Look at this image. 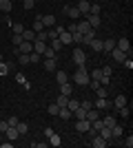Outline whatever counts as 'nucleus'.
<instances>
[{
    "label": "nucleus",
    "instance_id": "nucleus-1",
    "mask_svg": "<svg viewBox=\"0 0 133 148\" xmlns=\"http://www.w3.org/2000/svg\"><path fill=\"white\" fill-rule=\"evenodd\" d=\"M71 82H73V84H78V86H87V84H89V71H87V64L78 66V71L73 73Z\"/></svg>",
    "mask_w": 133,
    "mask_h": 148
},
{
    "label": "nucleus",
    "instance_id": "nucleus-2",
    "mask_svg": "<svg viewBox=\"0 0 133 148\" xmlns=\"http://www.w3.org/2000/svg\"><path fill=\"white\" fill-rule=\"evenodd\" d=\"M71 60H73L76 66H82V64H87V53H84L82 49H76V51H73V56H71Z\"/></svg>",
    "mask_w": 133,
    "mask_h": 148
},
{
    "label": "nucleus",
    "instance_id": "nucleus-3",
    "mask_svg": "<svg viewBox=\"0 0 133 148\" xmlns=\"http://www.w3.org/2000/svg\"><path fill=\"white\" fill-rule=\"evenodd\" d=\"M62 13H64V16H69L71 20H80V18H82V13L78 11V7H69V5L62 9Z\"/></svg>",
    "mask_w": 133,
    "mask_h": 148
},
{
    "label": "nucleus",
    "instance_id": "nucleus-4",
    "mask_svg": "<svg viewBox=\"0 0 133 148\" xmlns=\"http://www.w3.org/2000/svg\"><path fill=\"white\" fill-rule=\"evenodd\" d=\"M115 47H118L120 51H124V53L131 58V42H129V38H120V40L115 42Z\"/></svg>",
    "mask_w": 133,
    "mask_h": 148
},
{
    "label": "nucleus",
    "instance_id": "nucleus-5",
    "mask_svg": "<svg viewBox=\"0 0 133 148\" xmlns=\"http://www.w3.org/2000/svg\"><path fill=\"white\" fill-rule=\"evenodd\" d=\"M91 146L93 148H104V146H109V142L100 135V133H95V135L91 137Z\"/></svg>",
    "mask_w": 133,
    "mask_h": 148
},
{
    "label": "nucleus",
    "instance_id": "nucleus-6",
    "mask_svg": "<svg viewBox=\"0 0 133 148\" xmlns=\"http://www.w3.org/2000/svg\"><path fill=\"white\" fill-rule=\"evenodd\" d=\"M82 18L87 20V22L93 27V29H98V27L102 25V18H100V16H95V13H87V16H82Z\"/></svg>",
    "mask_w": 133,
    "mask_h": 148
},
{
    "label": "nucleus",
    "instance_id": "nucleus-7",
    "mask_svg": "<svg viewBox=\"0 0 133 148\" xmlns=\"http://www.w3.org/2000/svg\"><path fill=\"white\" fill-rule=\"evenodd\" d=\"M40 20H42L44 29H49V27H56V16H51V13H47V16H40Z\"/></svg>",
    "mask_w": 133,
    "mask_h": 148
},
{
    "label": "nucleus",
    "instance_id": "nucleus-8",
    "mask_svg": "<svg viewBox=\"0 0 133 148\" xmlns=\"http://www.w3.org/2000/svg\"><path fill=\"white\" fill-rule=\"evenodd\" d=\"M111 106H113L115 111H118V108H122V106H127V97H124V95H115L113 102H111Z\"/></svg>",
    "mask_w": 133,
    "mask_h": 148
},
{
    "label": "nucleus",
    "instance_id": "nucleus-9",
    "mask_svg": "<svg viewBox=\"0 0 133 148\" xmlns=\"http://www.w3.org/2000/svg\"><path fill=\"white\" fill-rule=\"evenodd\" d=\"M33 51V42H27V40H22V42L18 44V53H31Z\"/></svg>",
    "mask_w": 133,
    "mask_h": 148
},
{
    "label": "nucleus",
    "instance_id": "nucleus-10",
    "mask_svg": "<svg viewBox=\"0 0 133 148\" xmlns=\"http://www.w3.org/2000/svg\"><path fill=\"white\" fill-rule=\"evenodd\" d=\"M89 126H91L89 119H78V122H76V130H78V133H87Z\"/></svg>",
    "mask_w": 133,
    "mask_h": 148
},
{
    "label": "nucleus",
    "instance_id": "nucleus-11",
    "mask_svg": "<svg viewBox=\"0 0 133 148\" xmlns=\"http://www.w3.org/2000/svg\"><path fill=\"white\" fill-rule=\"evenodd\" d=\"M44 71H58L56 58H44Z\"/></svg>",
    "mask_w": 133,
    "mask_h": 148
},
{
    "label": "nucleus",
    "instance_id": "nucleus-12",
    "mask_svg": "<svg viewBox=\"0 0 133 148\" xmlns=\"http://www.w3.org/2000/svg\"><path fill=\"white\" fill-rule=\"evenodd\" d=\"M109 106H111V99L109 97H98V102H95V108H98V111H104Z\"/></svg>",
    "mask_w": 133,
    "mask_h": 148
},
{
    "label": "nucleus",
    "instance_id": "nucleus-13",
    "mask_svg": "<svg viewBox=\"0 0 133 148\" xmlns=\"http://www.w3.org/2000/svg\"><path fill=\"white\" fill-rule=\"evenodd\" d=\"M109 53L113 56V60H115V62H122V60H124V58H129L127 53H124V51H120V49H118V47H115V49H111V51H109Z\"/></svg>",
    "mask_w": 133,
    "mask_h": 148
},
{
    "label": "nucleus",
    "instance_id": "nucleus-14",
    "mask_svg": "<svg viewBox=\"0 0 133 148\" xmlns=\"http://www.w3.org/2000/svg\"><path fill=\"white\" fill-rule=\"evenodd\" d=\"M60 93H62V95H69L71 97V93H73V82H64V84H60Z\"/></svg>",
    "mask_w": 133,
    "mask_h": 148
},
{
    "label": "nucleus",
    "instance_id": "nucleus-15",
    "mask_svg": "<svg viewBox=\"0 0 133 148\" xmlns=\"http://www.w3.org/2000/svg\"><path fill=\"white\" fill-rule=\"evenodd\" d=\"M5 135H7V139H11V142H13V139H18V137H20V133H18L16 126H9V128L5 130Z\"/></svg>",
    "mask_w": 133,
    "mask_h": 148
},
{
    "label": "nucleus",
    "instance_id": "nucleus-16",
    "mask_svg": "<svg viewBox=\"0 0 133 148\" xmlns=\"http://www.w3.org/2000/svg\"><path fill=\"white\" fill-rule=\"evenodd\" d=\"M111 49H115V40H113V38H109V40H102V51H104V53H109Z\"/></svg>",
    "mask_w": 133,
    "mask_h": 148
},
{
    "label": "nucleus",
    "instance_id": "nucleus-17",
    "mask_svg": "<svg viewBox=\"0 0 133 148\" xmlns=\"http://www.w3.org/2000/svg\"><path fill=\"white\" fill-rule=\"evenodd\" d=\"M44 49H47V42H42V40H33V51H36V53L42 56Z\"/></svg>",
    "mask_w": 133,
    "mask_h": 148
},
{
    "label": "nucleus",
    "instance_id": "nucleus-18",
    "mask_svg": "<svg viewBox=\"0 0 133 148\" xmlns=\"http://www.w3.org/2000/svg\"><path fill=\"white\" fill-rule=\"evenodd\" d=\"M58 38H60V42H62V44H71V42H73V36H71V33H69L67 29H64V31H62V33H60Z\"/></svg>",
    "mask_w": 133,
    "mask_h": 148
},
{
    "label": "nucleus",
    "instance_id": "nucleus-19",
    "mask_svg": "<svg viewBox=\"0 0 133 148\" xmlns=\"http://www.w3.org/2000/svg\"><path fill=\"white\" fill-rule=\"evenodd\" d=\"M122 133H124V128H122L120 124H113V126H111V137H113V139L122 137Z\"/></svg>",
    "mask_w": 133,
    "mask_h": 148
},
{
    "label": "nucleus",
    "instance_id": "nucleus-20",
    "mask_svg": "<svg viewBox=\"0 0 133 148\" xmlns=\"http://www.w3.org/2000/svg\"><path fill=\"white\" fill-rule=\"evenodd\" d=\"M22 40L33 42V40H36V31H33V29H25V31H22Z\"/></svg>",
    "mask_w": 133,
    "mask_h": 148
},
{
    "label": "nucleus",
    "instance_id": "nucleus-21",
    "mask_svg": "<svg viewBox=\"0 0 133 148\" xmlns=\"http://www.w3.org/2000/svg\"><path fill=\"white\" fill-rule=\"evenodd\" d=\"M56 82H58V86H60L64 82H69V75L64 73V71H56Z\"/></svg>",
    "mask_w": 133,
    "mask_h": 148
},
{
    "label": "nucleus",
    "instance_id": "nucleus-22",
    "mask_svg": "<svg viewBox=\"0 0 133 148\" xmlns=\"http://www.w3.org/2000/svg\"><path fill=\"white\" fill-rule=\"evenodd\" d=\"M49 47H51V49H53V51H56V53H58V51L62 49L64 44L60 42V38H51V42H49Z\"/></svg>",
    "mask_w": 133,
    "mask_h": 148
},
{
    "label": "nucleus",
    "instance_id": "nucleus-23",
    "mask_svg": "<svg viewBox=\"0 0 133 148\" xmlns=\"http://www.w3.org/2000/svg\"><path fill=\"white\" fill-rule=\"evenodd\" d=\"M13 9V5H11V0H0V11H5V13H9Z\"/></svg>",
    "mask_w": 133,
    "mask_h": 148
},
{
    "label": "nucleus",
    "instance_id": "nucleus-24",
    "mask_svg": "<svg viewBox=\"0 0 133 148\" xmlns=\"http://www.w3.org/2000/svg\"><path fill=\"white\" fill-rule=\"evenodd\" d=\"M98 133H100V135L104 137L107 142H111V139H113V137H111V128H109V126H102V128L98 130Z\"/></svg>",
    "mask_w": 133,
    "mask_h": 148
},
{
    "label": "nucleus",
    "instance_id": "nucleus-25",
    "mask_svg": "<svg viewBox=\"0 0 133 148\" xmlns=\"http://www.w3.org/2000/svg\"><path fill=\"white\" fill-rule=\"evenodd\" d=\"M58 115H60L62 119H71V117H73V113H71L69 108H67V106H62V108L58 111Z\"/></svg>",
    "mask_w": 133,
    "mask_h": 148
},
{
    "label": "nucleus",
    "instance_id": "nucleus-26",
    "mask_svg": "<svg viewBox=\"0 0 133 148\" xmlns=\"http://www.w3.org/2000/svg\"><path fill=\"white\" fill-rule=\"evenodd\" d=\"M93 38H95V29H91L89 33H84V36H82V44H91Z\"/></svg>",
    "mask_w": 133,
    "mask_h": 148
},
{
    "label": "nucleus",
    "instance_id": "nucleus-27",
    "mask_svg": "<svg viewBox=\"0 0 133 148\" xmlns=\"http://www.w3.org/2000/svg\"><path fill=\"white\" fill-rule=\"evenodd\" d=\"M16 82H20V84H22V86L25 88H31V84H29V82H27V77L22 73H16Z\"/></svg>",
    "mask_w": 133,
    "mask_h": 148
},
{
    "label": "nucleus",
    "instance_id": "nucleus-28",
    "mask_svg": "<svg viewBox=\"0 0 133 148\" xmlns=\"http://www.w3.org/2000/svg\"><path fill=\"white\" fill-rule=\"evenodd\" d=\"M16 128H18L20 135H27V133H29V126H27L25 122H18V124H16Z\"/></svg>",
    "mask_w": 133,
    "mask_h": 148
},
{
    "label": "nucleus",
    "instance_id": "nucleus-29",
    "mask_svg": "<svg viewBox=\"0 0 133 148\" xmlns=\"http://www.w3.org/2000/svg\"><path fill=\"white\" fill-rule=\"evenodd\" d=\"M49 144H51V146H60V144H62V139H60V135H58V133H53V135L49 137Z\"/></svg>",
    "mask_w": 133,
    "mask_h": 148
},
{
    "label": "nucleus",
    "instance_id": "nucleus-30",
    "mask_svg": "<svg viewBox=\"0 0 133 148\" xmlns=\"http://www.w3.org/2000/svg\"><path fill=\"white\" fill-rule=\"evenodd\" d=\"M89 47H91V49H93V51H102V40H98V38H93Z\"/></svg>",
    "mask_w": 133,
    "mask_h": 148
},
{
    "label": "nucleus",
    "instance_id": "nucleus-31",
    "mask_svg": "<svg viewBox=\"0 0 133 148\" xmlns=\"http://www.w3.org/2000/svg\"><path fill=\"white\" fill-rule=\"evenodd\" d=\"M31 29L36 31V33H38V31H42V29H44V25H42V20H40V16H38V18H36V20H33V27H31Z\"/></svg>",
    "mask_w": 133,
    "mask_h": 148
},
{
    "label": "nucleus",
    "instance_id": "nucleus-32",
    "mask_svg": "<svg viewBox=\"0 0 133 148\" xmlns=\"http://www.w3.org/2000/svg\"><path fill=\"white\" fill-rule=\"evenodd\" d=\"M100 77H102V71H100V69H93V71L89 73V80H98V82H100Z\"/></svg>",
    "mask_w": 133,
    "mask_h": 148
},
{
    "label": "nucleus",
    "instance_id": "nucleus-33",
    "mask_svg": "<svg viewBox=\"0 0 133 148\" xmlns=\"http://www.w3.org/2000/svg\"><path fill=\"white\" fill-rule=\"evenodd\" d=\"M67 102H69V95H62V93H60V95H58V102H56V104L62 108V106H67Z\"/></svg>",
    "mask_w": 133,
    "mask_h": 148
},
{
    "label": "nucleus",
    "instance_id": "nucleus-34",
    "mask_svg": "<svg viewBox=\"0 0 133 148\" xmlns=\"http://www.w3.org/2000/svg\"><path fill=\"white\" fill-rule=\"evenodd\" d=\"M102 11V7L98 5V2H91V7H89V13H95V16H100Z\"/></svg>",
    "mask_w": 133,
    "mask_h": 148
},
{
    "label": "nucleus",
    "instance_id": "nucleus-35",
    "mask_svg": "<svg viewBox=\"0 0 133 148\" xmlns=\"http://www.w3.org/2000/svg\"><path fill=\"white\" fill-rule=\"evenodd\" d=\"M78 106H80V102H78V99H71V97H69V102H67V108H69V111L73 113V111L78 108Z\"/></svg>",
    "mask_w": 133,
    "mask_h": 148
},
{
    "label": "nucleus",
    "instance_id": "nucleus-36",
    "mask_svg": "<svg viewBox=\"0 0 133 148\" xmlns=\"http://www.w3.org/2000/svg\"><path fill=\"white\" fill-rule=\"evenodd\" d=\"M18 62H20V66L29 64V53H18Z\"/></svg>",
    "mask_w": 133,
    "mask_h": 148
},
{
    "label": "nucleus",
    "instance_id": "nucleus-37",
    "mask_svg": "<svg viewBox=\"0 0 133 148\" xmlns=\"http://www.w3.org/2000/svg\"><path fill=\"white\" fill-rule=\"evenodd\" d=\"M38 62H40V53L31 51V53H29V64H38Z\"/></svg>",
    "mask_w": 133,
    "mask_h": 148
},
{
    "label": "nucleus",
    "instance_id": "nucleus-38",
    "mask_svg": "<svg viewBox=\"0 0 133 148\" xmlns=\"http://www.w3.org/2000/svg\"><path fill=\"white\" fill-rule=\"evenodd\" d=\"M47 111H49V115H58V111H60V106H58L56 102H53V104H49V106H47Z\"/></svg>",
    "mask_w": 133,
    "mask_h": 148
},
{
    "label": "nucleus",
    "instance_id": "nucleus-39",
    "mask_svg": "<svg viewBox=\"0 0 133 148\" xmlns=\"http://www.w3.org/2000/svg\"><path fill=\"white\" fill-rule=\"evenodd\" d=\"M102 122H104V126H109V128H111L113 124H118V122H115V117H113V115H107V117L102 119Z\"/></svg>",
    "mask_w": 133,
    "mask_h": 148
},
{
    "label": "nucleus",
    "instance_id": "nucleus-40",
    "mask_svg": "<svg viewBox=\"0 0 133 148\" xmlns=\"http://www.w3.org/2000/svg\"><path fill=\"white\" fill-rule=\"evenodd\" d=\"M118 113H120L122 117H129L131 115V106H122V108H118Z\"/></svg>",
    "mask_w": 133,
    "mask_h": 148
},
{
    "label": "nucleus",
    "instance_id": "nucleus-41",
    "mask_svg": "<svg viewBox=\"0 0 133 148\" xmlns=\"http://www.w3.org/2000/svg\"><path fill=\"white\" fill-rule=\"evenodd\" d=\"M7 73H9V62L2 60L0 62V75H7Z\"/></svg>",
    "mask_w": 133,
    "mask_h": 148
},
{
    "label": "nucleus",
    "instance_id": "nucleus-42",
    "mask_svg": "<svg viewBox=\"0 0 133 148\" xmlns=\"http://www.w3.org/2000/svg\"><path fill=\"white\" fill-rule=\"evenodd\" d=\"M11 42H13V47H18V44L22 42V33H13V36H11Z\"/></svg>",
    "mask_w": 133,
    "mask_h": 148
},
{
    "label": "nucleus",
    "instance_id": "nucleus-43",
    "mask_svg": "<svg viewBox=\"0 0 133 148\" xmlns=\"http://www.w3.org/2000/svg\"><path fill=\"white\" fill-rule=\"evenodd\" d=\"M42 56H44V58H56L58 53H56V51H53V49H51L49 44H47V49H44V53H42Z\"/></svg>",
    "mask_w": 133,
    "mask_h": 148
},
{
    "label": "nucleus",
    "instance_id": "nucleus-44",
    "mask_svg": "<svg viewBox=\"0 0 133 148\" xmlns=\"http://www.w3.org/2000/svg\"><path fill=\"white\" fill-rule=\"evenodd\" d=\"M11 29H13V33H22V31H25V27L20 25V22H11Z\"/></svg>",
    "mask_w": 133,
    "mask_h": 148
},
{
    "label": "nucleus",
    "instance_id": "nucleus-45",
    "mask_svg": "<svg viewBox=\"0 0 133 148\" xmlns=\"http://www.w3.org/2000/svg\"><path fill=\"white\" fill-rule=\"evenodd\" d=\"M33 5H36V0H22V9H33Z\"/></svg>",
    "mask_w": 133,
    "mask_h": 148
},
{
    "label": "nucleus",
    "instance_id": "nucleus-46",
    "mask_svg": "<svg viewBox=\"0 0 133 148\" xmlns=\"http://www.w3.org/2000/svg\"><path fill=\"white\" fill-rule=\"evenodd\" d=\"M95 93H98V97H109V93H107V88H104V86H98V88H95Z\"/></svg>",
    "mask_w": 133,
    "mask_h": 148
},
{
    "label": "nucleus",
    "instance_id": "nucleus-47",
    "mask_svg": "<svg viewBox=\"0 0 133 148\" xmlns=\"http://www.w3.org/2000/svg\"><path fill=\"white\" fill-rule=\"evenodd\" d=\"M71 36H73V42H76V44H82V33H78V31H73Z\"/></svg>",
    "mask_w": 133,
    "mask_h": 148
},
{
    "label": "nucleus",
    "instance_id": "nucleus-48",
    "mask_svg": "<svg viewBox=\"0 0 133 148\" xmlns=\"http://www.w3.org/2000/svg\"><path fill=\"white\" fill-rule=\"evenodd\" d=\"M122 144H124V148H133V135H129Z\"/></svg>",
    "mask_w": 133,
    "mask_h": 148
},
{
    "label": "nucleus",
    "instance_id": "nucleus-49",
    "mask_svg": "<svg viewBox=\"0 0 133 148\" xmlns=\"http://www.w3.org/2000/svg\"><path fill=\"white\" fill-rule=\"evenodd\" d=\"M100 71H102V75H107V77H111V71H113V69H111V66H102Z\"/></svg>",
    "mask_w": 133,
    "mask_h": 148
},
{
    "label": "nucleus",
    "instance_id": "nucleus-50",
    "mask_svg": "<svg viewBox=\"0 0 133 148\" xmlns=\"http://www.w3.org/2000/svg\"><path fill=\"white\" fill-rule=\"evenodd\" d=\"M80 106H82L84 111H89V108H93V104H91L89 99H84V102H80Z\"/></svg>",
    "mask_w": 133,
    "mask_h": 148
},
{
    "label": "nucleus",
    "instance_id": "nucleus-51",
    "mask_svg": "<svg viewBox=\"0 0 133 148\" xmlns=\"http://www.w3.org/2000/svg\"><path fill=\"white\" fill-rule=\"evenodd\" d=\"M18 122H20V119L16 117V115H11V117L7 119V124H9V126H16V124H18Z\"/></svg>",
    "mask_w": 133,
    "mask_h": 148
},
{
    "label": "nucleus",
    "instance_id": "nucleus-52",
    "mask_svg": "<svg viewBox=\"0 0 133 148\" xmlns=\"http://www.w3.org/2000/svg\"><path fill=\"white\" fill-rule=\"evenodd\" d=\"M122 64H124L127 69H133V60H131V58H124V60H122Z\"/></svg>",
    "mask_w": 133,
    "mask_h": 148
},
{
    "label": "nucleus",
    "instance_id": "nucleus-53",
    "mask_svg": "<svg viewBox=\"0 0 133 148\" xmlns=\"http://www.w3.org/2000/svg\"><path fill=\"white\" fill-rule=\"evenodd\" d=\"M53 133H56V130L51 128V126H47V128H44V137H47V139H49V137L53 135Z\"/></svg>",
    "mask_w": 133,
    "mask_h": 148
},
{
    "label": "nucleus",
    "instance_id": "nucleus-54",
    "mask_svg": "<svg viewBox=\"0 0 133 148\" xmlns=\"http://www.w3.org/2000/svg\"><path fill=\"white\" fill-rule=\"evenodd\" d=\"M31 146H33V148H44V146H47V142H33Z\"/></svg>",
    "mask_w": 133,
    "mask_h": 148
},
{
    "label": "nucleus",
    "instance_id": "nucleus-55",
    "mask_svg": "<svg viewBox=\"0 0 133 148\" xmlns=\"http://www.w3.org/2000/svg\"><path fill=\"white\" fill-rule=\"evenodd\" d=\"M7 128H9V124H7V122H0V133H5Z\"/></svg>",
    "mask_w": 133,
    "mask_h": 148
},
{
    "label": "nucleus",
    "instance_id": "nucleus-56",
    "mask_svg": "<svg viewBox=\"0 0 133 148\" xmlns=\"http://www.w3.org/2000/svg\"><path fill=\"white\" fill-rule=\"evenodd\" d=\"M0 62H2V53H0Z\"/></svg>",
    "mask_w": 133,
    "mask_h": 148
}]
</instances>
